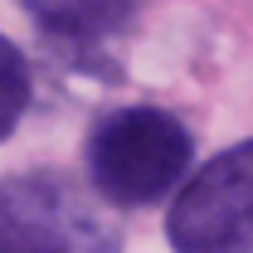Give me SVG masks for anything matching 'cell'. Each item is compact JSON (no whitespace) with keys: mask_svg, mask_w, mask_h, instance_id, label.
Segmentation results:
<instances>
[{"mask_svg":"<svg viewBox=\"0 0 253 253\" xmlns=\"http://www.w3.org/2000/svg\"><path fill=\"white\" fill-rule=\"evenodd\" d=\"M195 141L166 107H112L88 131V175L107 205H151L185 180Z\"/></svg>","mask_w":253,"mask_h":253,"instance_id":"6da1fadb","label":"cell"},{"mask_svg":"<svg viewBox=\"0 0 253 253\" xmlns=\"http://www.w3.org/2000/svg\"><path fill=\"white\" fill-rule=\"evenodd\" d=\"M0 253H122V219L63 170L0 175Z\"/></svg>","mask_w":253,"mask_h":253,"instance_id":"7a4b0ae2","label":"cell"},{"mask_svg":"<svg viewBox=\"0 0 253 253\" xmlns=\"http://www.w3.org/2000/svg\"><path fill=\"white\" fill-rule=\"evenodd\" d=\"M175 253H253V141L210 156L166 214Z\"/></svg>","mask_w":253,"mask_h":253,"instance_id":"3957f363","label":"cell"},{"mask_svg":"<svg viewBox=\"0 0 253 253\" xmlns=\"http://www.w3.org/2000/svg\"><path fill=\"white\" fill-rule=\"evenodd\" d=\"M20 5L49 39L93 49L122 30L141 0H20Z\"/></svg>","mask_w":253,"mask_h":253,"instance_id":"277c9868","label":"cell"},{"mask_svg":"<svg viewBox=\"0 0 253 253\" xmlns=\"http://www.w3.org/2000/svg\"><path fill=\"white\" fill-rule=\"evenodd\" d=\"M25 107H30V63L0 34V141L20 126Z\"/></svg>","mask_w":253,"mask_h":253,"instance_id":"5b68a950","label":"cell"}]
</instances>
